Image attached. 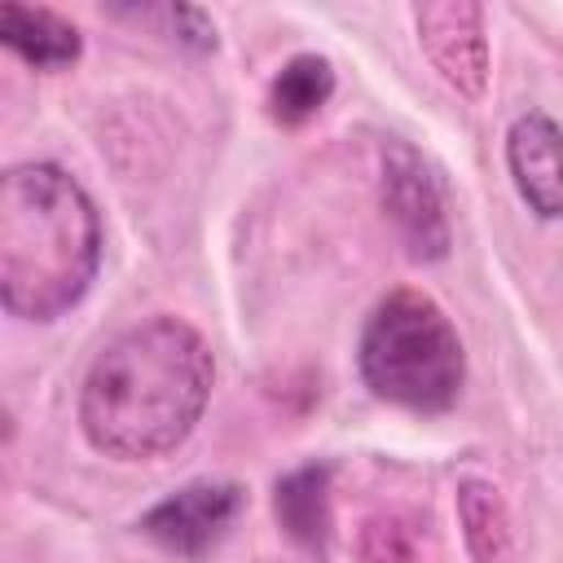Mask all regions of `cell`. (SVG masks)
Wrapping results in <instances>:
<instances>
[{
	"label": "cell",
	"instance_id": "cell-6",
	"mask_svg": "<svg viewBox=\"0 0 563 563\" xmlns=\"http://www.w3.org/2000/svg\"><path fill=\"white\" fill-rule=\"evenodd\" d=\"M242 506H246V493L238 484L194 479V484L167 493L163 501H154L141 515V532L180 559H198L229 532V523L242 515Z\"/></svg>",
	"mask_w": 563,
	"mask_h": 563
},
{
	"label": "cell",
	"instance_id": "cell-4",
	"mask_svg": "<svg viewBox=\"0 0 563 563\" xmlns=\"http://www.w3.org/2000/svg\"><path fill=\"white\" fill-rule=\"evenodd\" d=\"M378 198L413 260L449 255V211L440 172L409 141H387L378 154Z\"/></svg>",
	"mask_w": 563,
	"mask_h": 563
},
{
	"label": "cell",
	"instance_id": "cell-9",
	"mask_svg": "<svg viewBox=\"0 0 563 563\" xmlns=\"http://www.w3.org/2000/svg\"><path fill=\"white\" fill-rule=\"evenodd\" d=\"M273 515L295 545L321 550L330 537V466L303 462V466L286 471L273 484Z\"/></svg>",
	"mask_w": 563,
	"mask_h": 563
},
{
	"label": "cell",
	"instance_id": "cell-11",
	"mask_svg": "<svg viewBox=\"0 0 563 563\" xmlns=\"http://www.w3.org/2000/svg\"><path fill=\"white\" fill-rule=\"evenodd\" d=\"M330 92H334V66L321 53H299V57H290L273 75V84H268V114L282 128H303L312 114L325 110Z\"/></svg>",
	"mask_w": 563,
	"mask_h": 563
},
{
	"label": "cell",
	"instance_id": "cell-12",
	"mask_svg": "<svg viewBox=\"0 0 563 563\" xmlns=\"http://www.w3.org/2000/svg\"><path fill=\"white\" fill-rule=\"evenodd\" d=\"M361 559L365 563H431V532L422 519L405 510L374 515L361 532Z\"/></svg>",
	"mask_w": 563,
	"mask_h": 563
},
{
	"label": "cell",
	"instance_id": "cell-3",
	"mask_svg": "<svg viewBox=\"0 0 563 563\" xmlns=\"http://www.w3.org/2000/svg\"><path fill=\"white\" fill-rule=\"evenodd\" d=\"M356 369L378 400L409 413H444L462 396L466 352L431 295L391 290L361 330Z\"/></svg>",
	"mask_w": 563,
	"mask_h": 563
},
{
	"label": "cell",
	"instance_id": "cell-2",
	"mask_svg": "<svg viewBox=\"0 0 563 563\" xmlns=\"http://www.w3.org/2000/svg\"><path fill=\"white\" fill-rule=\"evenodd\" d=\"M101 268V216L57 163H18L0 180V303L18 321H57Z\"/></svg>",
	"mask_w": 563,
	"mask_h": 563
},
{
	"label": "cell",
	"instance_id": "cell-13",
	"mask_svg": "<svg viewBox=\"0 0 563 563\" xmlns=\"http://www.w3.org/2000/svg\"><path fill=\"white\" fill-rule=\"evenodd\" d=\"M158 18L172 26V40H180L185 48H194V53H211L216 48V22H211L207 9H198V4H163Z\"/></svg>",
	"mask_w": 563,
	"mask_h": 563
},
{
	"label": "cell",
	"instance_id": "cell-7",
	"mask_svg": "<svg viewBox=\"0 0 563 563\" xmlns=\"http://www.w3.org/2000/svg\"><path fill=\"white\" fill-rule=\"evenodd\" d=\"M506 167L541 220H563V128L545 110H523L506 132Z\"/></svg>",
	"mask_w": 563,
	"mask_h": 563
},
{
	"label": "cell",
	"instance_id": "cell-1",
	"mask_svg": "<svg viewBox=\"0 0 563 563\" xmlns=\"http://www.w3.org/2000/svg\"><path fill=\"white\" fill-rule=\"evenodd\" d=\"M216 383L207 339L180 317H150L119 330L88 365L79 427L114 462L172 453L198 427Z\"/></svg>",
	"mask_w": 563,
	"mask_h": 563
},
{
	"label": "cell",
	"instance_id": "cell-8",
	"mask_svg": "<svg viewBox=\"0 0 563 563\" xmlns=\"http://www.w3.org/2000/svg\"><path fill=\"white\" fill-rule=\"evenodd\" d=\"M0 44L35 70H66L84 53L79 26L35 4H0Z\"/></svg>",
	"mask_w": 563,
	"mask_h": 563
},
{
	"label": "cell",
	"instance_id": "cell-5",
	"mask_svg": "<svg viewBox=\"0 0 563 563\" xmlns=\"http://www.w3.org/2000/svg\"><path fill=\"white\" fill-rule=\"evenodd\" d=\"M418 44L427 62L440 70V79L466 97L479 101L488 88V35H484V9L475 0H431L413 9Z\"/></svg>",
	"mask_w": 563,
	"mask_h": 563
},
{
	"label": "cell",
	"instance_id": "cell-10",
	"mask_svg": "<svg viewBox=\"0 0 563 563\" xmlns=\"http://www.w3.org/2000/svg\"><path fill=\"white\" fill-rule=\"evenodd\" d=\"M457 523L471 563H515V519L493 479L466 475L457 484Z\"/></svg>",
	"mask_w": 563,
	"mask_h": 563
}]
</instances>
